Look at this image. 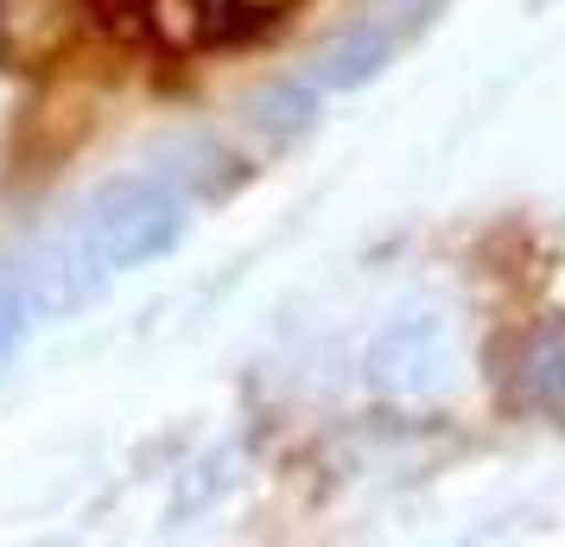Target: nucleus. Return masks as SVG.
Returning <instances> with one entry per match:
<instances>
[{"instance_id": "1", "label": "nucleus", "mask_w": 565, "mask_h": 547, "mask_svg": "<svg viewBox=\"0 0 565 547\" xmlns=\"http://www.w3.org/2000/svg\"><path fill=\"white\" fill-rule=\"evenodd\" d=\"M292 0H115V13L140 39L166 52H204V45H235L248 32L274 27Z\"/></svg>"}, {"instance_id": "2", "label": "nucleus", "mask_w": 565, "mask_h": 547, "mask_svg": "<svg viewBox=\"0 0 565 547\" xmlns=\"http://www.w3.org/2000/svg\"><path fill=\"white\" fill-rule=\"evenodd\" d=\"M433 7H438V0H375L356 27L343 32L324 57H318V71H311L306 90H311V96H324V90H350V83L375 77L387 57H394L413 32L433 20Z\"/></svg>"}, {"instance_id": "3", "label": "nucleus", "mask_w": 565, "mask_h": 547, "mask_svg": "<svg viewBox=\"0 0 565 547\" xmlns=\"http://www.w3.org/2000/svg\"><path fill=\"white\" fill-rule=\"evenodd\" d=\"M89 0H0V71L39 77L83 45Z\"/></svg>"}, {"instance_id": "4", "label": "nucleus", "mask_w": 565, "mask_h": 547, "mask_svg": "<svg viewBox=\"0 0 565 547\" xmlns=\"http://www.w3.org/2000/svg\"><path fill=\"white\" fill-rule=\"evenodd\" d=\"M509 401L514 408H565V325L527 332L509 357Z\"/></svg>"}]
</instances>
